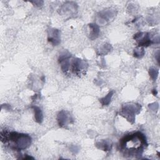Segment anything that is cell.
<instances>
[{"instance_id":"cell-5","label":"cell","mask_w":160,"mask_h":160,"mask_svg":"<svg viewBox=\"0 0 160 160\" xmlns=\"http://www.w3.org/2000/svg\"><path fill=\"white\" fill-rule=\"evenodd\" d=\"M112 94H113V92H112V91L110 92L106 97H104V98H102V99H101L100 100L101 102L103 105H107V104H108L109 103L110 101H111V97H112Z\"/></svg>"},{"instance_id":"cell-1","label":"cell","mask_w":160,"mask_h":160,"mask_svg":"<svg viewBox=\"0 0 160 160\" xmlns=\"http://www.w3.org/2000/svg\"><path fill=\"white\" fill-rule=\"evenodd\" d=\"M146 146V136L139 131L124 136L119 143V151L129 157L141 156Z\"/></svg>"},{"instance_id":"cell-4","label":"cell","mask_w":160,"mask_h":160,"mask_svg":"<svg viewBox=\"0 0 160 160\" xmlns=\"http://www.w3.org/2000/svg\"><path fill=\"white\" fill-rule=\"evenodd\" d=\"M32 108L34 109V117H35L36 121L39 123L41 122V121L42 120V112L41 111V109L39 108L38 107H36V106L32 107Z\"/></svg>"},{"instance_id":"cell-3","label":"cell","mask_w":160,"mask_h":160,"mask_svg":"<svg viewBox=\"0 0 160 160\" xmlns=\"http://www.w3.org/2000/svg\"><path fill=\"white\" fill-rule=\"evenodd\" d=\"M48 41L51 42L54 45H56L59 42V31L56 29H54L50 34L48 36Z\"/></svg>"},{"instance_id":"cell-2","label":"cell","mask_w":160,"mask_h":160,"mask_svg":"<svg viewBox=\"0 0 160 160\" xmlns=\"http://www.w3.org/2000/svg\"><path fill=\"white\" fill-rule=\"evenodd\" d=\"M1 140L4 144L8 143L10 148L15 151L24 149L28 148L31 142V138L29 135L14 131H1Z\"/></svg>"}]
</instances>
